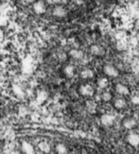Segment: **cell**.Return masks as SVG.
<instances>
[{
    "instance_id": "cell-18",
    "label": "cell",
    "mask_w": 139,
    "mask_h": 154,
    "mask_svg": "<svg viewBox=\"0 0 139 154\" xmlns=\"http://www.w3.org/2000/svg\"><path fill=\"white\" fill-rule=\"evenodd\" d=\"M97 84H98V88H100V89H105V88L108 87V85H109V80H108V79H107V78H100V79H98Z\"/></svg>"
},
{
    "instance_id": "cell-21",
    "label": "cell",
    "mask_w": 139,
    "mask_h": 154,
    "mask_svg": "<svg viewBox=\"0 0 139 154\" xmlns=\"http://www.w3.org/2000/svg\"><path fill=\"white\" fill-rule=\"evenodd\" d=\"M131 101H132V103L133 105H137V106H139V95L133 96L132 98H131Z\"/></svg>"
},
{
    "instance_id": "cell-24",
    "label": "cell",
    "mask_w": 139,
    "mask_h": 154,
    "mask_svg": "<svg viewBox=\"0 0 139 154\" xmlns=\"http://www.w3.org/2000/svg\"><path fill=\"white\" fill-rule=\"evenodd\" d=\"M23 1H25V2H27V3H31V2H34L35 0H23Z\"/></svg>"
},
{
    "instance_id": "cell-19",
    "label": "cell",
    "mask_w": 139,
    "mask_h": 154,
    "mask_svg": "<svg viewBox=\"0 0 139 154\" xmlns=\"http://www.w3.org/2000/svg\"><path fill=\"white\" fill-rule=\"evenodd\" d=\"M113 98V96H112V94L109 92H104L103 94L101 95V99L103 101H105V102H109V101H111Z\"/></svg>"
},
{
    "instance_id": "cell-25",
    "label": "cell",
    "mask_w": 139,
    "mask_h": 154,
    "mask_svg": "<svg viewBox=\"0 0 139 154\" xmlns=\"http://www.w3.org/2000/svg\"><path fill=\"white\" fill-rule=\"evenodd\" d=\"M11 154H22V153H21V152H19V151H16V150H15V151H13Z\"/></svg>"
},
{
    "instance_id": "cell-6",
    "label": "cell",
    "mask_w": 139,
    "mask_h": 154,
    "mask_svg": "<svg viewBox=\"0 0 139 154\" xmlns=\"http://www.w3.org/2000/svg\"><path fill=\"white\" fill-rule=\"evenodd\" d=\"M33 11L35 13L37 14H43L46 13V4L43 1H36L33 4Z\"/></svg>"
},
{
    "instance_id": "cell-22",
    "label": "cell",
    "mask_w": 139,
    "mask_h": 154,
    "mask_svg": "<svg viewBox=\"0 0 139 154\" xmlns=\"http://www.w3.org/2000/svg\"><path fill=\"white\" fill-rule=\"evenodd\" d=\"M63 0H47V2L49 4H59V3H62Z\"/></svg>"
},
{
    "instance_id": "cell-20",
    "label": "cell",
    "mask_w": 139,
    "mask_h": 154,
    "mask_svg": "<svg viewBox=\"0 0 139 154\" xmlns=\"http://www.w3.org/2000/svg\"><path fill=\"white\" fill-rule=\"evenodd\" d=\"M47 98V94L46 92H40L39 93V95H38V99L40 100V102H43L44 100H46V98Z\"/></svg>"
},
{
    "instance_id": "cell-15",
    "label": "cell",
    "mask_w": 139,
    "mask_h": 154,
    "mask_svg": "<svg viewBox=\"0 0 139 154\" xmlns=\"http://www.w3.org/2000/svg\"><path fill=\"white\" fill-rule=\"evenodd\" d=\"M38 148L42 152H44V153H48L51 150V148H50L49 144L47 143V142H45V141H43V142H41V143H39Z\"/></svg>"
},
{
    "instance_id": "cell-3",
    "label": "cell",
    "mask_w": 139,
    "mask_h": 154,
    "mask_svg": "<svg viewBox=\"0 0 139 154\" xmlns=\"http://www.w3.org/2000/svg\"><path fill=\"white\" fill-rule=\"evenodd\" d=\"M116 121V117L113 115H110V113H104L100 117V122L102 125H104L106 127H110Z\"/></svg>"
},
{
    "instance_id": "cell-1",
    "label": "cell",
    "mask_w": 139,
    "mask_h": 154,
    "mask_svg": "<svg viewBox=\"0 0 139 154\" xmlns=\"http://www.w3.org/2000/svg\"><path fill=\"white\" fill-rule=\"evenodd\" d=\"M79 92L82 96H86V98H91L95 95V89L92 85L90 84H82L79 89Z\"/></svg>"
},
{
    "instance_id": "cell-4",
    "label": "cell",
    "mask_w": 139,
    "mask_h": 154,
    "mask_svg": "<svg viewBox=\"0 0 139 154\" xmlns=\"http://www.w3.org/2000/svg\"><path fill=\"white\" fill-rule=\"evenodd\" d=\"M127 142L132 147L137 148L139 146V134L135 132H132L127 136Z\"/></svg>"
},
{
    "instance_id": "cell-9",
    "label": "cell",
    "mask_w": 139,
    "mask_h": 154,
    "mask_svg": "<svg viewBox=\"0 0 139 154\" xmlns=\"http://www.w3.org/2000/svg\"><path fill=\"white\" fill-rule=\"evenodd\" d=\"M21 148H22L23 152L25 154H34L35 153L33 146L31 145L30 143H29L27 141H23L22 142Z\"/></svg>"
},
{
    "instance_id": "cell-12",
    "label": "cell",
    "mask_w": 139,
    "mask_h": 154,
    "mask_svg": "<svg viewBox=\"0 0 139 154\" xmlns=\"http://www.w3.org/2000/svg\"><path fill=\"white\" fill-rule=\"evenodd\" d=\"M94 71L92 69H89V68H85L81 72V78L83 79H90L94 78Z\"/></svg>"
},
{
    "instance_id": "cell-13",
    "label": "cell",
    "mask_w": 139,
    "mask_h": 154,
    "mask_svg": "<svg viewBox=\"0 0 139 154\" xmlns=\"http://www.w3.org/2000/svg\"><path fill=\"white\" fill-rule=\"evenodd\" d=\"M69 56L75 60H81L83 57H84V54H83V52L79 49H71L69 51Z\"/></svg>"
},
{
    "instance_id": "cell-5",
    "label": "cell",
    "mask_w": 139,
    "mask_h": 154,
    "mask_svg": "<svg viewBox=\"0 0 139 154\" xmlns=\"http://www.w3.org/2000/svg\"><path fill=\"white\" fill-rule=\"evenodd\" d=\"M90 52L91 54L97 57H101L105 54V50L102 46H100L99 44H93L90 47Z\"/></svg>"
},
{
    "instance_id": "cell-10",
    "label": "cell",
    "mask_w": 139,
    "mask_h": 154,
    "mask_svg": "<svg viewBox=\"0 0 139 154\" xmlns=\"http://www.w3.org/2000/svg\"><path fill=\"white\" fill-rule=\"evenodd\" d=\"M52 13H53L54 16H56V17L62 18V17H65V16H66L67 11L62 6H57L53 9Z\"/></svg>"
},
{
    "instance_id": "cell-2",
    "label": "cell",
    "mask_w": 139,
    "mask_h": 154,
    "mask_svg": "<svg viewBox=\"0 0 139 154\" xmlns=\"http://www.w3.org/2000/svg\"><path fill=\"white\" fill-rule=\"evenodd\" d=\"M103 72L106 76L110 77V78H117L119 75L118 70L112 64H105L104 67H103Z\"/></svg>"
},
{
    "instance_id": "cell-17",
    "label": "cell",
    "mask_w": 139,
    "mask_h": 154,
    "mask_svg": "<svg viewBox=\"0 0 139 154\" xmlns=\"http://www.w3.org/2000/svg\"><path fill=\"white\" fill-rule=\"evenodd\" d=\"M86 109H87V111L88 112L95 113L97 112V103L95 102V101L88 100L86 102Z\"/></svg>"
},
{
    "instance_id": "cell-7",
    "label": "cell",
    "mask_w": 139,
    "mask_h": 154,
    "mask_svg": "<svg viewBox=\"0 0 139 154\" xmlns=\"http://www.w3.org/2000/svg\"><path fill=\"white\" fill-rule=\"evenodd\" d=\"M137 126L136 120L133 117H127L123 120V127L127 129H133Z\"/></svg>"
},
{
    "instance_id": "cell-16",
    "label": "cell",
    "mask_w": 139,
    "mask_h": 154,
    "mask_svg": "<svg viewBox=\"0 0 139 154\" xmlns=\"http://www.w3.org/2000/svg\"><path fill=\"white\" fill-rule=\"evenodd\" d=\"M56 152L57 154H67L68 153V149H67V147L62 143H60L56 145Z\"/></svg>"
},
{
    "instance_id": "cell-8",
    "label": "cell",
    "mask_w": 139,
    "mask_h": 154,
    "mask_svg": "<svg viewBox=\"0 0 139 154\" xmlns=\"http://www.w3.org/2000/svg\"><path fill=\"white\" fill-rule=\"evenodd\" d=\"M116 91L117 94L121 96H128L130 94V89L123 83H117L116 85Z\"/></svg>"
},
{
    "instance_id": "cell-23",
    "label": "cell",
    "mask_w": 139,
    "mask_h": 154,
    "mask_svg": "<svg viewBox=\"0 0 139 154\" xmlns=\"http://www.w3.org/2000/svg\"><path fill=\"white\" fill-rule=\"evenodd\" d=\"M85 0H76V2L78 3V4H81V3H83L84 2Z\"/></svg>"
},
{
    "instance_id": "cell-11",
    "label": "cell",
    "mask_w": 139,
    "mask_h": 154,
    "mask_svg": "<svg viewBox=\"0 0 139 154\" xmlns=\"http://www.w3.org/2000/svg\"><path fill=\"white\" fill-rule=\"evenodd\" d=\"M127 106V102L124 98H117L114 99V107L117 109V110H123V109H125Z\"/></svg>"
},
{
    "instance_id": "cell-14",
    "label": "cell",
    "mask_w": 139,
    "mask_h": 154,
    "mask_svg": "<svg viewBox=\"0 0 139 154\" xmlns=\"http://www.w3.org/2000/svg\"><path fill=\"white\" fill-rule=\"evenodd\" d=\"M63 73H65V75L67 78H72L75 74V67L71 65V64H68V65H66L63 68Z\"/></svg>"
}]
</instances>
